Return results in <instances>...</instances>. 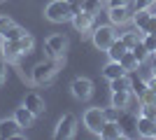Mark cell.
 I'll list each match as a JSON object with an SVG mask.
<instances>
[{"label":"cell","mask_w":156,"mask_h":140,"mask_svg":"<svg viewBox=\"0 0 156 140\" xmlns=\"http://www.w3.org/2000/svg\"><path fill=\"white\" fill-rule=\"evenodd\" d=\"M58 63L61 61H42V63H37V66L33 68V73H30V80L35 87H47V84H51L54 77H56V73H58Z\"/></svg>","instance_id":"cell-1"},{"label":"cell","mask_w":156,"mask_h":140,"mask_svg":"<svg viewBox=\"0 0 156 140\" xmlns=\"http://www.w3.org/2000/svg\"><path fill=\"white\" fill-rule=\"evenodd\" d=\"M0 52H2V59H5L7 63H16V61H19V56H23V54L19 52V45H16L14 40H5V38H2Z\"/></svg>","instance_id":"cell-12"},{"label":"cell","mask_w":156,"mask_h":140,"mask_svg":"<svg viewBox=\"0 0 156 140\" xmlns=\"http://www.w3.org/2000/svg\"><path fill=\"white\" fill-rule=\"evenodd\" d=\"M75 133H77V117L68 112L58 119V124L54 128V138L56 140H70Z\"/></svg>","instance_id":"cell-4"},{"label":"cell","mask_w":156,"mask_h":140,"mask_svg":"<svg viewBox=\"0 0 156 140\" xmlns=\"http://www.w3.org/2000/svg\"><path fill=\"white\" fill-rule=\"evenodd\" d=\"M126 52H128V47H126V42L121 40V38H114V42L107 47V56H110V61H121V56H124Z\"/></svg>","instance_id":"cell-18"},{"label":"cell","mask_w":156,"mask_h":140,"mask_svg":"<svg viewBox=\"0 0 156 140\" xmlns=\"http://www.w3.org/2000/svg\"><path fill=\"white\" fill-rule=\"evenodd\" d=\"M23 33H26V31H23L21 26H16V23H14V26H12V28H9V31L5 33V40H14V42H16V40H19V38H21Z\"/></svg>","instance_id":"cell-30"},{"label":"cell","mask_w":156,"mask_h":140,"mask_svg":"<svg viewBox=\"0 0 156 140\" xmlns=\"http://www.w3.org/2000/svg\"><path fill=\"white\" fill-rule=\"evenodd\" d=\"M140 114L156 121V103H140Z\"/></svg>","instance_id":"cell-27"},{"label":"cell","mask_w":156,"mask_h":140,"mask_svg":"<svg viewBox=\"0 0 156 140\" xmlns=\"http://www.w3.org/2000/svg\"><path fill=\"white\" fill-rule=\"evenodd\" d=\"M154 77H156V66H154Z\"/></svg>","instance_id":"cell-39"},{"label":"cell","mask_w":156,"mask_h":140,"mask_svg":"<svg viewBox=\"0 0 156 140\" xmlns=\"http://www.w3.org/2000/svg\"><path fill=\"white\" fill-rule=\"evenodd\" d=\"M23 128L16 124V119H2L0 121V138L7 140V138H23V133H21Z\"/></svg>","instance_id":"cell-11"},{"label":"cell","mask_w":156,"mask_h":140,"mask_svg":"<svg viewBox=\"0 0 156 140\" xmlns=\"http://www.w3.org/2000/svg\"><path fill=\"white\" fill-rule=\"evenodd\" d=\"M7 80V66H5V61H0V87L5 84Z\"/></svg>","instance_id":"cell-34"},{"label":"cell","mask_w":156,"mask_h":140,"mask_svg":"<svg viewBox=\"0 0 156 140\" xmlns=\"http://www.w3.org/2000/svg\"><path fill=\"white\" fill-rule=\"evenodd\" d=\"M142 38H144V31H140V28H133V31H128V33L121 35V40L126 42V47H128V49H133V47L142 40Z\"/></svg>","instance_id":"cell-21"},{"label":"cell","mask_w":156,"mask_h":140,"mask_svg":"<svg viewBox=\"0 0 156 140\" xmlns=\"http://www.w3.org/2000/svg\"><path fill=\"white\" fill-rule=\"evenodd\" d=\"M130 98H133L130 91H112V105L119 110H126L130 105Z\"/></svg>","instance_id":"cell-19"},{"label":"cell","mask_w":156,"mask_h":140,"mask_svg":"<svg viewBox=\"0 0 156 140\" xmlns=\"http://www.w3.org/2000/svg\"><path fill=\"white\" fill-rule=\"evenodd\" d=\"M119 63H121V66H124L128 73H130V70H137V68H140V61L135 59V54L130 52V49L124 54V56H121V61H119Z\"/></svg>","instance_id":"cell-23"},{"label":"cell","mask_w":156,"mask_h":140,"mask_svg":"<svg viewBox=\"0 0 156 140\" xmlns=\"http://www.w3.org/2000/svg\"><path fill=\"white\" fill-rule=\"evenodd\" d=\"M93 14H89L86 9H82V12H77V14H72V26H75V31L77 33H82V35H89L93 31Z\"/></svg>","instance_id":"cell-7"},{"label":"cell","mask_w":156,"mask_h":140,"mask_svg":"<svg viewBox=\"0 0 156 140\" xmlns=\"http://www.w3.org/2000/svg\"><path fill=\"white\" fill-rule=\"evenodd\" d=\"M23 105L30 110L35 117H40V114H44V110H47V103H44V98L40 96V93H35V91H30V93H26V98H23Z\"/></svg>","instance_id":"cell-10"},{"label":"cell","mask_w":156,"mask_h":140,"mask_svg":"<svg viewBox=\"0 0 156 140\" xmlns=\"http://www.w3.org/2000/svg\"><path fill=\"white\" fill-rule=\"evenodd\" d=\"M154 16H156V14H154Z\"/></svg>","instance_id":"cell-40"},{"label":"cell","mask_w":156,"mask_h":140,"mask_svg":"<svg viewBox=\"0 0 156 140\" xmlns=\"http://www.w3.org/2000/svg\"><path fill=\"white\" fill-rule=\"evenodd\" d=\"M103 75H105V80H117V77H124V75H128V70H126L119 61H110L107 66L103 68Z\"/></svg>","instance_id":"cell-15"},{"label":"cell","mask_w":156,"mask_h":140,"mask_svg":"<svg viewBox=\"0 0 156 140\" xmlns=\"http://www.w3.org/2000/svg\"><path fill=\"white\" fill-rule=\"evenodd\" d=\"M105 121H107V117H105V110H100V107H89L84 112V126L96 135H100V128L105 126Z\"/></svg>","instance_id":"cell-5"},{"label":"cell","mask_w":156,"mask_h":140,"mask_svg":"<svg viewBox=\"0 0 156 140\" xmlns=\"http://www.w3.org/2000/svg\"><path fill=\"white\" fill-rule=\"evenodd\" d=\"M149 19H151L149 9H135V12H133V16H130V21H133V23H135V28H140V31H144V26L149 23Z\"/></svg>","instance_id":"cell-20"},{"label":"cell","mask_w":156,"mask_h":140,"mask_svg":"<svg viewBox=\"0 0 156 140\" xmlns=\"http://www.w3.org/2000/svg\"><path fill=\"white\" fill-rule=\"evenodd\" d=\"M105 117H107V121H119V117H121V110H119V107H107V110H105Z\"/></svg>","instance_id":"cell-32"},{"label":"cell","mask_w":156,"mask_h":140,"mask_svg":"<svg viewBox=\"0 0 156 140\" xmlns=\"http://www.w3.org/2000/svg\"><path fill=\"white\" fill-rule=\"evenodd\" d=\"M140 77H142L144 82H147V80H151V77H154V68H142V73H140Z\"/></svg>","instance_id":"cell-36"},{"label":"cell","mask_w":156,"mask_h":140,"mask_svg":"<svg viewBox=\"0 0 156 140\" xmlns=\"http://www.w3.org/2000/svg\"><path fill=\"white\" fill-rule=\"evenodd\" d=\"M68 5H70L72 14H77V12H82V9H84V0H68Z\"/></svg>","instance_id":"cell-33"},{"label":"cell","mask_w":156,"mask_h":140,"mask_svg":"<svg viewBox=\"0 0 156 140\" xmlns=\"http://www.w3.org/2000/svg\"><path fill=\"white\" fill-rule=\"evenodd\" d=\"M65 49H68V38H65V35L56 33V35H49V38H47V42H44V52H47V56H49V59H54V61H63Z\"/></svg>","instance_id":"cell-3"},{"label":"cell","mask_w":156,"mask_h":140,"mask_svg":"<svg viewBox=\"0 0 156 140\" xmlns=\"http://www.w3.org/2000/svg\"><path fill=\"white\" fill-rule=\"evenodd\" d=\"M130 16H133V12L128 9V5H114L107 12V19L112 26H124L126 21H130Z\"/></svg>","instance_id":"cell-9"},{"label":"cell","mask_w":156,"mask_h":140,"mask_svg":"<svg viewBox=\"0 0 156 140\" xmlns=\"http://www.w3.org/2000/svg\"><path fill=\"white\" fill-rule=\"evenodd\" d=\"M91 38H93V45H96L98 49L107 52V47H110L112 42H114L117 33H114V28H112V26H98V28H93Z\"/></svg>","instance_id":"cell-6"},{"label":"cell","mask_w":156,"mask_h":140,"mask_svg":"<svg viewBox=\"0 0 156 140\" xmlns=\"http://www.w3.org/2000/svg\"><path fill=\"white\" fill-rule=\"evenodd\" d=\"M147 91V82L142 80V77H137V80H133V84H130V93L135 96L137 100H140V96Z\"/></svg>","instance_id":"cell-26"},{"label":"cell","mask_w":156,"mask_h":140,"mask_svg":"<svg viewBox=\"0 0 156 140\" xmlns=\"http://www.w3.org/2000/svg\"><path fill=\"white\" fill-rule=\"evenodd\" d=\"M100 7H103V0H84V9L89 14H93V16L100 12Z\"/></svg>","instance_id":"cell-28"},{"label":"cell","mask_w":156,"mask_h":140,"mask_svg":"<svg viewBox=\"0 0 156 140\" xmlns=\"http://www.w3.org/2000/svg\"><path fill=\"white\" fill-rule=\"evenodd\" d=\"M121 135H124V131L119 126V121H105V126L100 128V138H105V140H117Z\"/></svg>","instance_id":"cell-17"},{"label":"cell","mask_w":156,"mask_h":140,"mask_svg":"<svg viewBox=\"0 0 156 140\" xmlns=\"http://www.w3.org/2000/svg\"><path fill=\"white\" fill-rule=\"evenodd\" d=\"M70 91H72V96L77 100H89L93 96V82L86 80V77H77V80L72 82Z\"/></svg>","instance_id":"cell-8"},{"label":"cell","mask_w":156,"mask_h":140,"mask_svg":"<svg viewBox=\"0 0 156 140\" xmlns=\"http://www.w3.org/2000/svg\"><path fill=\"white\" fill-rule=\"evenodd\" d=\"M156 133V121L154 119H147V117H137V135H142V138H154Z\"/></svg>","instance_id":"cell-16"},{"label":"cell","mask_w":156,"mask_h":140,"mask_svg":"<svg viewBox=\"0 0 156 140\" xmlns=\"http://www.w3.org/2000/svg\"><path fill=\"white\" fill-rule=\"evenodd\" d=\"M16 45H19V52H21V54H30L33 47H35V40H33V35L26 31V33H23L19 40H16Z\"/></svg>","instance_id":"cell-22"},{"label":"cell","mask_w":156,"mask_h":140,"mask_svg":"<svg viewBox=\"0 0 156 140\" xmlns=\"http://www.w3.org/2000/svg\"><path fill=\"white\" fill-rule=\"evenodd\" d=\"M154 2H156V0H154Z\"/></svg>","instance_id":"cell-41"},{"label":"cell","mask_w":156,"mask_h":140,"mask_svg":"<svg viewBox=\"0 0 156 140\" xmlns=\"http://www.w3.org/2000/svg\"><path fill=\"white\" fill-rule=\"evenodd\" d=\"M142 45L147 47V49H149L151 54L156 52V35L154 33H144V38H142Z\"/></svg>","instance_id":"cell-31"},{"label":"cell","mask_w":156,"mask_h":140,"mask_svg":"<svg viewBox=\"0 0 156 140\" xmlns=\"http://www.w3.org/2000/svg\"><path fill=\"white\" fill-rule=\"evenodd\" d=\"M14 119H16V124H19L21 128H28V126H33V121L37 119V117H35L26 105H21V107L14 110Z\"/></svg>","instance_id":"cell-14"},{"label":"cell","mask_w":156,"mask_h":140,"mask_svg":"<svg viewBox=\"0 0 156 140\" xmlns=\"http://www.w3.org/2000/svg\"><path fill=\"white\" fill-rule=\"evenodd\" d=\"M107 5L114 7V5H128V0H107Z\"/></svg>","instance_id":"cell-38"},{"label":"cell","mask_w":156,"mask_h":140,"mask_svg":"<svg viewBox=\"0 0 156 140\" xmlns=\"http://www.w3.org/2000/svg\"><path fill=\"white\" fill-rule=\"evenodd\" d=\"M137 117L140 114H133V112H124L119 117V126H121L124 135H137Z\"/></svg>","instance_id":"cell-13"},{"label":"cell","mask_w":156,"mask_h":140,"mask_svg":"<svg viewBox=\"0 0 156 140\" xmlns=\"http://www.w3.org/2000/svg\"><path fill=\"white\" fill-rule=\"evenodd\" d=\"M44 16L49 21H54V23H63V21L72 19V9L68 5V0H51L44 7Z\"/></svg>","instance_id":"cell-2"},{"label":"cell","mask_w":156,"mask_h":140,"mask_svg":"<svg viewBox=\"0 0 156 140\" xmlns=\"http://www.w3.org/2000/svg\"><path fill=\"white\" fill-rule=\"evenodd\" d=\"M130 52L135 54V59H137V61H140V66H142L144 61H147V59H149V56H151V52H149V49H147V47H144V45H142V40L137 42V45H135V47H133V49H130Z\"/></svg>","instance_id":"cell-25"},{"label":"cell","mask_w":156,"mask_h":140,"mask_svg":"<svg viewBox=\"0 0 156 140\" xmlns=\"http://www.w3.org/2000/svg\"><path fill=\"white\" fill-rule=\"evenodd\" d=\"M12 26H14V21L9 19L7 14H0V40L5 38V33H7V31H9Z\"/></svg>","instance_id":"cell-29"},{"label":"cell","mask_w":156,"mask_h":140,"mask_svg":"<svg viewBox=\"0 0 156 140\" xmlns=\"http://www.w3.org/2000/svg\"><path fill=\"white\" fill-rule=\"evenodd\" d=\"M130 84H133V80H130L128 75H124V77H117V80L110 82L112 91H130Z\"/></svg>","instance_id":"cell-24"},{"label":"cell","mask_w":156,"mask_h":140,"mask_svg":"<svg viewBox=\"0 0 156 140\" xmlns=\"http://www.w3.org/2000/svg\"><path fill=\"white\" fill-rule=\"evenodd\" d=\"M154 54H156V52H154Z\"/></svg>","instance_id":"cell-42"},{"label":"cell","mask_w":156,"mask_h":140,"mask_svg":"<svg viewBox=\"0 0 156 140\" xmlns=\"http://www.w3.org/2000/svg\"><path fill=\"white\" fill-rule=\"evenodd\" d=\"M144 33H154L156 35V16H151V19H149V23L144 26Z\"/></svg>","instance_id":"cell-35"},{"label":"cell","mask_w":156,"mask_h":140,"mask_svg":"<svg viewBox=\"0 0 156 140\" xmlns=\"http://www.w3.org/2000/svg\"><path fill=\"white\" fill-rule=\"evenodd\" d=\"M151 5V0H135V9H147Z\"/></svg>","instance_id":"cell-37"}]
</instances>
